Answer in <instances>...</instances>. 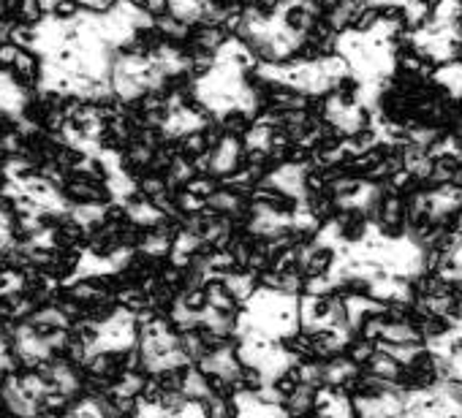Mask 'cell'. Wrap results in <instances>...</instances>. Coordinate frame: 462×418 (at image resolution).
Returning a JSON list of instances; mask_svg holds the SVG:
<instances>
[{
	"label": "cell",
	"instance_id": "cell-1",
	"mask_svg": "<svg viewBox=\"0 0 462 418\" xmlns=\"http://www.w3.org/2000/svg\"><path fill=\"white\" fill-rule=\"evenodd\" d=\"M155 14L134 0H117L109 12L77 9L74 14H44L31 28L14 31V44H25L39 60V90L44 95L109 104L115 98V58L152 28Z\"/></svg>",
	"mask_w": 462,
	"mask_h": 418
},
{
	"label": "cell",
	"instance_id": "cell-2",
	"mask_svg": "<svg viewBox=\"0 0 462 418\" xmlns=\"http://www.w3.org/2000/svg\"><path fill=\"white\" fill-rule=\"evenodd\" d=\"M14 348H17V356L31 367H42L58 353L50 340V329H42L31 321L14 329Z\"/></svg>",
	"mask_w": 462,
	"mask_h": 418
},
{
	"label": "cell",
	"instance_id": "cell-3",
	"mask_svg": "<svg viewBox=\"0 0 462 418\" xmlns=\"http://www.w3.org/2000/svg\"><path fill=\"white\" fill-rule=\"evenodd\" d=\"M25 109H28V93H25V87L4 66H0V112L14 117V120H23Z\"/></svg>",
	"mask_w": 462,
	"mask_h": 418
},
{
	"label": "cell",
	"instance_id": "cell-4",
	"mask_svg": "<svg viewBox=\"0 0 462 418\" xmlns=\"http://www.w3.org/2000/svg\"><path fill=\"white\" fill-rule=\"evenodd\" d=\"M44 367V375L58 386V391L63 394V396H74L77 391H79V375H77V369L69 364V361H55V359H50L47 364H42Z\"/></svg>",
	"mask_w": 462,
	"mask_h": 418
},
{
	"label": "cell",
	"instance_id": "cell-5",
	"mask_svg": "<svg viewBox=\"0 0 462 418\" xmlns=\"http://www.w3.org/2000/svg\"><path fill=\"white\" fill-rule=\"evenodd\" d=\"M316 394H319V388H313V386H308V383H300L289 396H283V413L286 415H308V413H313L316 415Z\"/></svg>",
	"mask_w": 462,
	"mask_h": 418
},
{
	"label": "cell",
	"instance_id": "cell-6",
	"mask_svg": "<svg viewBox=\"0 0 462 418\" xmlns=\"http://www.w3.org/2000/svg\"><path fill=\"white\" fill-rule=\"evenodd\" d=\"M204 291H207V304L215 307V310H240L243 307L235 299V294L228 291V286L223 283V277H209L204 283Z\"/></svg>",
	"mask_w": 462,
	"mask_h": 418
},
{
	"label": "cell",
	"instance_id": "cell-7",
	"mask_svg": "<svg viewBox=\"0 0 462 418\" xmlns=\"http://www.w3.org/2000/svg\"><path fill=\"white\" fill-rule=\"evenodd\" d=\"M204 6H207V0H169V12L190 25L204 17Z\"/></svg>",
	"mask_w": 462,
	"mask_h": 418
},
{
	"label": "cell",
	"instance_id": "cell-8",
	"mask_svg": "<svg viewBox=\"0 0 462 418\" xmlns=\"http://www.w3.org/2000/svg\"><path fill=\"white\" fill-rule=\"evenodd\" d=\"M31 323L42 326V329H69V315L58 307H47V310H39L31 315Z\"/></svg>",
	"mask_w": 462,
	"mask_h": 418
},
{
	"label": "cell",
	"instance_id": "cell-9",
	"mask_svg": "<svg viewBox=\"0 0 462 418\" xmlns=\"http://www.w3.org/2000/svg\"><path fill=\"white\" fill-rule=\"evenodd\" d=\"M23 286H25L23 275H17V272H0V296L17 294Z\"/></svg>",
	"mask_w": 462,
	"mask_h": 418
},
{
	"label": "cell",
	"instance_id": "cell-10",
	"mask_svg": "<svg viewBox=\"0 0 462 418\" xmlns=\"http://www.w3.org/2000/svg\"><path fill=\"white\" fill-rule=\"evenodd\" d=\"M12 367H14V356L9 353V345H6L4 334H0V386H4V377Z\"/></svg>",
	"mask_w": 462,
	"mask_h": 418
},
{
	"label": "cell",
	"instance_id": "cell-11",
	"mask_svg": "<svg viewBox=\"0 0 462 418\" xmlns=\"http://www.w3.org/2000/svg\"><path fill=\"white\" fill-rule=\"evenodd\" d=\"M9 245H12V221L4 209H0V250H6Z\"/></svg>",
	"mask_w": 462,
	"mask_h": 418
},
{
	"label": "cell",
	"instance_id": "cell-12",
	"mask_svg": "<svg viewBox=\"0 0 462 418\" xmlns=\"http://www.w3.org/2000/svg\"><path fill=\"white\" fill-rule=\"evenodd\" d=\"M117 0H77L79 9H90V12H109Z\"/></svg>",
	"mask_w": 462,
	"mask_h": 418
},
{
	"label": "cell",
	"instance_id": "cell-13",
	"mask_svg": "<svg viewBox=\"0 0 462 418\" xmlns=\"http://www.w3.org/2000/svg\"><path fill=\"white\" fill-rule=\"evenodd\" d=\"M20 52H23V50H20L17 44H14V47H12V44L0 47V66H14L17 58H20Z\"/></svg>",
	"mask_w": 462,
	"mask_h": 418
},
{
	"label": "cell",
	"instance_id": "cell-14",
	"mask_svg": "<svg viewBox=\"0 0 462 418\" xmlns=\"http://www.w3.org/2000/svg\"><path fill=\"white\" fill-rule=\"evenodd\" d=\"M36 4L44 14H52V12H58V6L63 4V0H36Z\"/></svg>",
	"mask_w": 462,
	"mask_h": 418
}]
</instances>
